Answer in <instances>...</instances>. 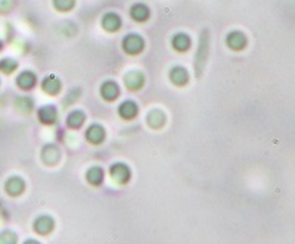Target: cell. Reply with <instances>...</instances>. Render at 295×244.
<instances>
[{
    "instance_id": "obj_5",
    "label": "cell",
    "mask_w": 295,
    "mask_h": 244,
    "mask_svg": "<svg viewBox=\"0 0 295 244\" xmlns=\"http://www.w3.org/2000/svg\"><path fill=\"white\" fill-rule=\"evenodd\" d=\"M34 229H36L39 234H42V235L49 234V232L53 229V221H52V218H50V216H46V215L37 218L36 222H34Z\"/></svg>"
},
{
    "instance_id": "obj_10",
    "label": "cell",
    "mask_w": 295,
    "mask_h": 244,
    "mask_svg": "<svg viewBox=\"0 0 295 244\" xmlns=\"http://www.w3.org/2000/svg\"><path fill=\"white\" fill-rule=\"evenodd\" d=\"M101 93L105 100H114V99H117L120 89L114 81H106V83H104V86L101 87Z\"/></svg>"
},
{
    "instance_id": "obj_18",
    "label": "cell",
    "mask_w": 295,
    "mask_h": 244,
    "mask_svg": "<svg viewBox=\"0 0 295 244\" xmlns=\"http://www.w3.org/2000/svg\"><path fill=\"white\" fill-rule=\"evenodd\" d=\"M42 157L46 164H55L59 157V151L55 146H46L43 149V153H42Z\"/></svg>"
},
{
    "instance_id": "obj_19",
    "label": "cell",
    "mask_w": 295,
    "mask_h": 244,
    "mask_svg": "<svg viewBox=\"0 0 295 244\" xmlns=\"http://www.w3.org/2000/svg\"><path fill=\"white\" fill-rule=\"evenodd\" d=\"M86 177H87V181H89L90 184L99 186V184L102 183V180H104V171H102L101 168L95 167V168H92V169L87 171Z\"/></svg>"
},
{
    "instance_id": "obj_22",
    "label": "cell",
    "mask_w": 295,
    "mask_h": 244,
    "mask_svg": "<svg viewBox=\"0 0 295 244\" xmlns=\"http://www.w3.org/2000/svg\"><path fill=\"white\" fill-rule=\"evenodd\" d=\"M15 105H17V108H18V111H21V112H30L31 109H33V102L28 99V97H20V99H17V102H15Z\"/></svg>"
},
{
    "instance_id": "obj_11",
    "label": "cell",
    "mask_w": 295,
    "mask_h": 244,
    "mask_svg": "<svg viewBox=\"0 0 295 244\" xmlns=\"http://www.w3.org/2000/svg\"><path fill=\"white\" fill-rule=\"evenodd\" d=\"M130 15L134 21L137 22H143L149 18V9H148L145 5L142 3H137V5H133L131 6V11H130Z\"/></svg>"
},
{
    "instance_id": "obj_16",
    "label": "cell",
    "mask_w": 295,
    "mask_h": 244,
    "mask_svg": "<svg viewBox=\"0 0 295 244\" xmlns=\"http://www.w3.org/2000/svg\"><path fill=\"white\" fill-rule=\"evenodd\" d=\"M84 119H86V116H84L83 112H80V111H74V112H71V113L68 115L66 124H68L71 128H79V127L83 125Z\"/></svg>"
},
{
    "instance_id": "obj_9",
    "label": "cell",
    "mask_w": 295,
    "mask_h": 244,
    "mask_svg": "<svg viewBox=\"0 0 295 244\" xmlns=\"http://www.w3.org/2000/svg\"><path fill=\"white\" fill-rule=\"evenodd\" d=\"M102 27L109 33L117 31L121 27V19L117 14H106L102 19Z\"/></svg>"
},
{
    "instance_id": "obj_8",
    "label": "cell",
    "mask_w": 295,
    "mask_h": 244,
    "mask_svg": "<svg viewBox=\"0 0 295 244\" xmlns=\"http://www.w3.org/2000/svg\"><path fill=\"white\" fill-rule=\"evenodd\" d=\"M43 90L49 94H56L61 90V81L55 76V75H49L43 79V84H42Z\"/></svg>"
},
{
    "instance_id": "obj_4",
    "label": "cell",
    "mask_w": 295,
    "mask_h": 244,
    "mask_svg": "<svg viewBox=\"0 0 295 244\" xmlns=\"http://www.w3.org/2000/svg\"><path fill=\"white\" fill-rule=\"evenodd\" d=\"M226 43H228V46H229L231 49H233V50H241V49L247 44V38H245V36H244L242 33L233 31V33H231V34L228 36Z\"/></svg>"
},
{
    "instance_id": "obj_17",
    "label": "cell",
    "mask_w": 295,
    "mask_h": 244,
    "mask_svg": "<svg viewBox=\"0 0 295 244\" xmlns=\"http://www.w3.org/2000/svg\"><path fill=\"white\" fill-rule=\"evenodd\" d=\"M190 46V38L186 34H177L173 37V47L179 52H185L188 50Z\"/></svg>"
},
{
    "instance_id": "obj_3",
    "label": "cell",
    "mask_w": 295,
    "mask_h": 244,
    "mask_svg": "<svg viewBox=\"0 0 295 244\" xmlns=\"http://www.w3.org/2000/svg\"><path fill=\"white\" fill-rule=\"evenodd\" d=\"M124 83H126V86H127V89L128 90H139L142 86H143V83H145V76H143V74H140V72H137V71H133V72H128L126 76H124Z\"/></svg>"
},
{
    "instance_id": "obj_21",
    "label": "cell",
    "mask_w": 295,
    "mask_h": 244,
    "mask_svg": "<svg viewBox=\"0 0 295 244\" xmlns=\"http://www.w3.org/2000/svg\"><path fill=\"white\" fill-rule=\"evenodd\" d=\"M53 5L58 11H69L74 8V5H76V0H53Z\"/></svg>"
},
{
    "instance_id": "obj_13",
    "label": "cell",
    "mask_w": 295,
    "mask_h": 244,
    "mask_svg": "<svg viewBox=\"0 0 295 244\" xmlns=\"http://www.w3.org/2000/svg\"><path fill=\"white\" fill-rule=\"evenodd\" d=\"M5 187H6V191H8L11 196H20V194L24 191L25 184H24V181H22L21 178L14 177V178L8 180V183H6Z\"/></svg>"
},
{
    "instance_id": "obj_12",
    "label": "cell",
    "mask_w": 295,
    "mask_h": 244,
    "mask_svg": "<svg viewBox=\"0 0 295 244\" xmlns=\"http://www.w3.org/2000/svg\"><path fill=\"white\" fill-rule=\"evenodd\" d=\"M104 137H105V131H104V128L101 127V125H92V127H89V130H87V132H86V138L90 141V143H93V144H99L102 140H104Z\"/></svg>"
},
{
    "instance_id": "obj_15",
    "label": "cell",
    "mask_w": 295,
    "mask_h": 244,
    "mask_svg": "<svg viewBox=\"0 0 295 244\" xmlns=\"http://www.w3.org/2000/svg\"><path fill=\"white\" fill-rule=\"evenodd\" d=\"M56 109L53 106H44L39 111V119L43 124H53L56 121Z\"/></svg>"
},
{
    "instance_id": "obj_1",
    "label": "cell",
    "mask_w": 295,
    "mask_h": 244,
    "mask_svg": "<svg viewBox=\"0 0 295 244\" xmlns=\"http://www.w3.org/2000/svg\"><path fill=\"white\" fill-rule=\"evenodd\" d=\"M143 38L140 36H127L123 41V49L128 53V55H137L143 50Z\"/></svg>"
},
{
    "instance_id": "obj_7",
    "label": "cell",
    "mask_w": 295,
    "mask_h": 244,
    "mask_svg": "<svg viewBox=\"0 0 295 244\" xmlns=\"http://www.w3.org/2000/svg\"><path fill=\"white\" fill-rule=\"evenodd\" d=\"M118 113L121 118L124 119H131L137 115V105L131 100H127V102H123L118 108Z\"/></svg>"
},
{
    "instance_id": "obj_6",
    "label": "cell",
    "mask_w": 295,
    "mask_h": 244,
    "mask_svg": "<svg viewBox=\"0 0 295 244\" xmlns=\"http://www.w3.org/2000/svg\"><path fill=\"white\" fill-rule=\"evenodd\" d=\"M170 79L173 81L176 86H185L188 83V79H189V75H188V72H186L185 68L174 66L171 69V72H170Z\"/></svg>"
},
{
    "instance_id": "obj_20",
    "label": "cell",
    "mask_w": 295,
    "mask_h": 244,
    "mask_svg": "<svg viewBox=\"0 0 295 244\" xmlns=\"http://www.w3.org/2000/svg\"><path fill=\"white\" fill-rule=\"evenodd\" d=\"M148 124H149L151 127H154V128H158V127H161L163 124H164V115L160 112V111H152V112H149V115H148Z\"/></svg>"
},
{
    "instance_id": "obj_2",
    "label": "cell",
    "mask_w": 295,
    "mask_h": 244,
    "mask_svg": "<svg viewBox=\"0 0 295 244\" xmlns=\"http://www.w3.org/2000/svg\"><path fill=\"white\" fill-rule=\"evenodd\" d=\"M109 174H111L112 180L118 184H126L130 180V169L127 165H123V164H117V165L111 167Z\"/></svg>"
},
{
    "instance_id": "obj_14",
    "label": "cell",
    "mask_w": 295,
    "mask_h": 244,
    "mask_svg": "<svg viewBox=\"0 0 295 244\" xmlns=\"http://www.w3.org/2000/svg\"><path fill=\"white\" fill-rule=\"evenodd\" d=\"M17 83H18V86H20L21 89H24V90H30V89L36 84V75H34L33 72L25 71V72H22V74L18 76Z\"/></svg>"
},
{
    "instance_id": "obj_23",
    "label": "cell",
    "mask_w": 295,
    "mask_h": 244,
    "mask_svg": "<svg viewBox=\"0 0 295 244\" xmlns=\"http://www.w3.org/2000/svg\"><path fill=\"white\" fill-rule=\"evenodd\" d=\"M17 66H18L17 62L12 60V59H3V60H0V69H2L3 72H6V74L14 72Z\"/></svg>"
}]
</instances>
